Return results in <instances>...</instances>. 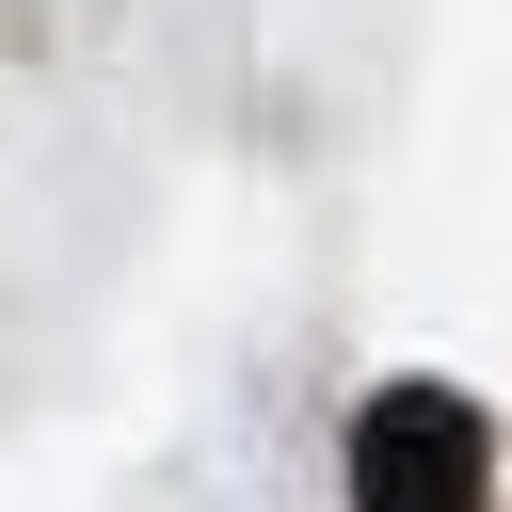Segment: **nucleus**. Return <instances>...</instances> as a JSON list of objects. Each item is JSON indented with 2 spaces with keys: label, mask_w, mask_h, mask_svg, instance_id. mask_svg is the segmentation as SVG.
Here are the masks:
<instances>
[{
  "label": "nucleus",
  "mask_w": 512,
  "mask_h": 512,
  "mask_svg": "<svg viewBox=\"0 0 512 512\" xmlns=\"http://www.w3.org/2000/svg\"><path fill=\"white\" fill-rule=\"evenodd\" d=\"M496 496V432L464 384H384L352 416V512H480Z\"/></svg>",
  "instance_id": "obj_1"
}]
</instances>
